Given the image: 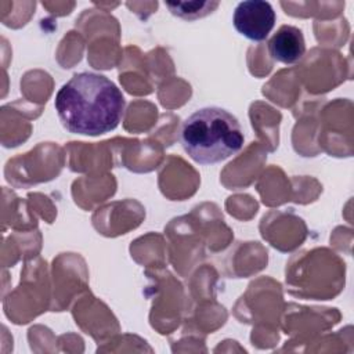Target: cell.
<instances>
[{"mask_svg": "<svg viewBox=\"0 0 354 354\" xmlns=\"http://www.w3.org/2000/svg\"><path fill=\"white\" fill-rule=\"evenodd\" d=\"M277 22L272 6L264 0H245L234 10L235 30L252 41H264Z\"/></svg>", "mask_w": 354, "mask_h": 354, "instance_id": "cell-3", "label": "cell"}, {"mask_svg": "<svg viewBox=\"0 0 354 354\" xmlns=\"http://www.w3.org/2000/svg\"><path fill=\"white\" fill-rule=\"evenodd\" d=\"M180 142L199 165H216L236 155L245 144L239 120L220 106H205L191 113L180 130Z\"/></svg>", "mask_w": 354, "mask_h": 354, "instance_id": "cell-2", "label": "cell"}, {"mask_svg": "<svg viewBox=\"0 0 354 354\" xmlns=\"http://www.w3.org/2000/svg\"><path fill=\"white\" fill-rule=\"evenodd\" d=\"M218 1H165L169 11L185 21H195L212 14L217 7Z\"/></svg>", "mask_w": 354, "mask_h": 354, "instance_id": "cell-5", "label": "cell"}, {"mask_svg": "<svg viewBox=\"0 0 354 354\" xmlns=\"http://www.w3.org/2000/svg\"><path fill=\"white\" fill-rule=\"evenodd\" d=\"M54 106L68 131L95 137L118 127L126 100L120 88L106 76L79 72L61 86Z\"/></svg>", "mask_w": 354, "mask_h": 354, "instance_id": "cell-1", "label": "cell"}, {"mask_svg": "<svg viewBox=\"0 0 354 354\" xmlns=\"http://www.w3.org/2000/svg\"><path fill=\"white\" fill-rule=\"evenodd\" d=\"M268 53L277 62L292 65L299 62L306 53L303 32L292 25H282L268 40Z\"/></svg>", "mask_w": 354, "mask_h": 354, "instance_id": "cell-4", "label": "cell"}]
</instances>
